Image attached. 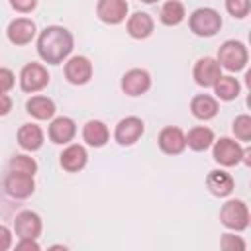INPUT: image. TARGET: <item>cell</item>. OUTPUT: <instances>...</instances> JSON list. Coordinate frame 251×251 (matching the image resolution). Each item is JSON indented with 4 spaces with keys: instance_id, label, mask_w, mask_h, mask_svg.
Masks as SVG:
<instances>
[{
    "instance_id": "cell-1",
    "label": "cell",
    "mask_w": 251,
    "mask_h": 251,
    "mask_svg": "<svg viewBox=\"0 0 251 251\" xmlns=\"http://www.w3.org/2000/svg\"><path fill=\"white\" fill-rule=\"evenodd\" d=\"M73 51V35L63 25H49L37 39V53L49 65L63 63Z\"/></svg>"
},
{
    "instance_id": "cell-2",
    "label": "cell",
    "mask_w": 251,
    "mask_h": 251,
    "mask_svg": "<svg viewBox=\"0 0 251 251\" xmlns=\"http://www.w3.org/2000/svg\"><path fill=\"white\" fill-rule=\"evenodd\" d=\"M247 47L241 43V41H235V39H229V41H224L218 49V65L227 69V71H241L245 65H247Z\"/></svg>"
},
{
    "instance_id": "cell-3",
    "label": "cell",
    "mask_w": 251,
    "mask_h": 251,
    "mask_svg": "<svg viewBox=\"0 0 251 251\" xmlns=\"http://www.w3.org/2000/svg\"><path fill=\"white\" fill-rule=\"evenodd\" d=\"M190 29L200 37H212L222 27V16L214 8H198L188 20Z\"/></svg>"
},
{
    "instance_id": "cell-4",
    "label": "cell",
    "mask_w": 251,
    "mask_h": 251,
    "mask_svg": "<svg viewBox=\"0 0 251 251\" xmlns=\"http://www.w3.org/2000/svg\"><path fill=\"white\" fill-rule=\"evenodd\" d=\"M220 220L233 231H243L249 226V210L241 200H227L220 210Z\"/></svg>"
},
{
    "instance_id": "cell-5",
    "label": "cell",
    "mask_w": 251,
    "mask_h": 251,
    "mask_svg": "<svg viewBox=\"0 0 251 251\" xmlns=\"http://www.w3.org/2000/svg\"><path fill=\"white\" fill-rule=\"evenodd\" d=\"M49 84V73L39 63H27L20 73V86L24 92H39Z\"/></svg>"
},
{
    "instance_id": "cell-6",
    "label": "cell",
    "mask_w": 251,
    "mask_h": 251,
    "mask_svg": "<svg viewBox=\"0 0 251 251\" xmlns=\"http://www.w3.org/2000/svg\"><path fill=\"white\" fill-rule=\"evenodd\" d=\"M145 131V126H143V120L137 118V116H127L124 120L118 122L116 126V131H114V137L120 145H133L135 141H139V137L143 135Z\"/></svg>"
},
{
    "instance_id": "cell-7",
    "label": "cell",
    "mask_w": 251,
    "mask_h": 251,
    "mask_svg": "<svg viewBox=\"0 0 251 251\" xmlns=\"http://www.w3.org/2000/svg\"><path fill=\"white\" fill-rule=\"evenodd\" d=\"M214 161L224 167H233L243 159V149L235 139L222 137L214 143Z\"/></svg>"
},
{
    "instance_id": "cell-8",
    "label": "cell",
    "mask_w": 251,
    "mask_h": 251,
    "mask_svg": "<svg viewBox=\"0 0 251 251\" xmlns=\"http://www.w3.org/2000/svg\"><path fill=\"white\" fill-rule=\"evenodd\" d=\"M41 229H43L41 218H39V214H35L31 210L20 212L14 220V231L20 239H37Z\"/></svg>"
},
{
    "instance_id": "cell-9",
    "label": "cell",
    "mask_w": 251,
    "mask_h": 251,
    "mask_svg": "<svg viewBox=\"0 0 251 251\" xmlns=\"http://www.w3.org/2000/svg\"><path fill=\"white\" fill-rule=\"evenodd\" d=\"M192 75H194L196 84H200L204 88H210L222 76V67L218 65V61L214 57H202V59L196 61Z\"/></svg>"
},
{
    "instance_id": "cell-10",
    "label": "cell",
    "mask_w": 251,
    "mask_h": 251,
    "mask_svg": "<svg viewBox=\"0 0 251 251\" xmlns=\"http://www.w3.org/2000/svg\"><path fill=\"white\" fill-rule=\"evenodd\" d=\"M65 76L71 84H86L92 78V63L82 55H75L65 63Z\"/></svg>"
},
{
    "instance_id": "cell-11",
    "label": "cell",
    "mask_w": 251,
    "mask_h": 251,
    "mask_svg": "<svg viewBox=\"0 0 251 251\" xmlns=\"http://www.w3.org/2000/svg\"><path fill=\"white\" fill-rule=\"evenodd\" d=\"M157 143H159L161 151H165L167 155H178L186 147V135L180 127L167 126V127L161 129V133L157 137Z\"/></svg>"
},
{
    "instance_id": "cell-12",
    "label": "cell",
    "mask_w": 251,
    "mask_h": 251,
    "mask_svg": "<svg viewBox=\"0 0 251 251\" xmlns=\"http://www.w3.org/2000/svg\"><path fill=\"white\" fill-rule=\"evenodd\" d=\"M151 88V76L143 69H131L122 76V90L127 96H141Z\"/></svg>"
},
{
    "instance_id": "cell-13",
    "label": "cell",
    "mask_w": 251,
    "mask_h": 251,
    "mask_svg": "<svg viewBox=\"0 0 251 251\" xmlns=\"http://www.w3.org/2000/svg\"><path fill=\"white\" fill-rule=\"evenodd\" d=\"M4 188L14 198H27L35 190V180L29 175H20V173H12L10 171L6 180H4Z\"/></svg>"
},
{
    "instance_id": "cell-14",
    "label": "cell",
    "mask_w": 251,
    "mask_h": 251,
    "mask_svg": "<svg viewBox=\"0 0 251 251\" xmlns=\"http://www.w3.org/2000/svg\"><path fill=\"white\" fill-rule=\"evenodd\" d=\"M96 14L106 24H120L127 16V2L126 0H100L96 4Z\"/></svg>"
},
{
    "instance_id": "cell-15",
    "label": "cell",
    "mask_w": 251,
    "mask_h": 251,
    "mask_svg": "<svg viewBox=\"0 0 251 251\" xmlns=\"http://www.w3.org/2000/svg\"><path fill=\"white\" fill-rule=\"evenodd\" d=\"M35 35V24L29 18H16L8 25V39L14 45H25Z\"/></svg>"
},
{
    "instance_id": "cell-16",
    "label": "cell",
    "mask_w": 251,
    "mask_h": 251,
    "mask_svg": "<svg viewBox=\"0 0 251 251\" xmlns=\"http://www.w3.org/2000/svg\"><path fill=\"white\" fill-rule=\"evenodd\" d=\"M86 161H88V153L78 143H73V145L65 147L63 153H61V167L69 173H76V171L84 169Z\"/></svg>"
},
{
    "instance_id": "cell-17",
    "label": "cell",
    "mask_w": 251,
    "mask_h": 251,
    "mask_svg": "<svg viewBox=\"0 0 251 251\" xmlns=\"http://www.w3.org/2000/svg\"><path fill=\"white\" fill-rule=\"evenodd\" d=\"M75 133H76V126H75V122H73L71 118H67V116L55 118V120L51 122V126H49V139H51L53 143H59V145L69 143V141L75 137Z\"/></svg>"
},
{
    "instance_id": "cell-18",
    "label": "cell",
    "mask_w": 251,
    "mask_h": 251,
    "mask_svg": "<svg viewBox=\"0 0 251 251\" xmlns=\"http://www.w3.org/2000/svg\"><path fill=\"white\" fill-rule=\"evenodd\" d=\"M82 139L90 147H104L108 143V139H110V129H108V126L104 122L90 120L82 127Z\"/></svg>"
},
{
    "instance_id": "cell-19",
    "label": "cell",
    "mask_w": 251,
    "mask_h": 251,
    "mask_svg": "<svg viewBox=\"0 0 251 251\" xmlns=\"http://www.w3.org/2000/svg\"><path fill=\"white\" fill-rule=\"evenodd\" d=\"M206 186L214 196H227L233 190V176L226 171H210L206 176Z\"/></svg>"
},
{
    "instance_id": "cell-20",
    "label": "cell",
    "mask_w": 251,
    "mask_h": 251,
    "mask_svg": "<svg viewBox=\"0 0 251 251\" xmlns=\"http://www.w3.org/2000/svg\"><path fill=\"white\" fill-rule=\"evenodd\" d=\"M153 18L147 12H135L133 16H129L127 20V33L135 39H145L153 33Z\"/></svg>"
},
{
    "instance_id": "cell-21",
    "label": "cell",
    "mask_w": 251,
    "mask_h": 251,
    "mask_svg": "<svg viewBox=\"0 0 251 251\" xmlns=\"http://www.w3.org/2000/svg\"><path fill=\"white\" fill-rule=\"evenodd\" d=\"M18 143L25 151H37L43 145V129L35 124H24L18 129Z\"/></svg>"
},
{
    "instance_id": "cell-22",
    "label": "cell",
    "mask_w": 251,
    "mask_h": 251,
    "mask_svg": "<svg viewBox=\"0 0 251 251\" xmlns=\"http://www.w3.org/2000/svg\"><path fill=\"white\" fill-rule=\"evenodd\" d=\"M190 110L198 120H212L218 114V100L210 94H196L190 102Z\"/></svg>"
},
{
    "instance_id": "cell-23",
    "label": "cell",
    "mask_w": 251,
    "mask_h": 251,
    "mask_svg": "<svg viewBox=\"0 0 251 251\" xmlns=\"http://www.w3.org/2000/svg\"><path fill=\"white\" fill-rule=\"evenodd\" d=\"M25 110L37 120H49L55 116V102L47 96H31L25 102Z\"/></svg>"
},
{
    "instance_id": "cell-24",
    "label": "cell",
    "mask_w": 251,
    "mask_h": 251,
    "mask_svg": "<svg viewBox=\"0 0 251 251\" xmlns=\"http://www.w3.org/2000/svg\"><path fill=\"white\" fill-rule=\"evenodd\" d=\"M214 143V131L206 126H196L186 135V145L194 151H206Z\"/></svg>"
},
{
    "instance_id": "cell-25",
    "label": "cell",
    "mask_w": 251,
    "mask_h": 251,
    "mask_svg": "<svg viewBox=\"0 0 251 251\" xmlns=\"http://www.w3.org/2000/svg\"><path fill=\"white\" fill-rule=\"evenodd\" d=\"M186 12H184V4L178 2V0H169L161 6V14H159V20L165 24V25H178L182 20H184Z\"/></svg>"
},
{
    "instance_id": "cell-26",
    "label": "cell",
    "mask_w": 251,
    "mask_h": 251,
    "mask_svg": "<svg viewBox=\"0 0 251 251\" xmlns=\"http://www.w3.org/2000/svg\"><path fill=\"white\" fill-rule=\"evenodd\" d=\"M239 90H241V86H239L237 78H233V76H220L218 82L214 84V92L220 100H233V98H237Z\"/></svg>"
},
{
    "instance_id": "cell-27",
    "label": "cell",
    "mask_w": 251,
    "mask_h": 251,
    "mask_svg": "<svg viewBox=\"0 0 251 251\" xmlns=\"http://www.w3.org/2000/svg\"><path fill=\"white\" fill-rule=\"evenodd\" d=\"M10 171L12 173H20V175H29L33 176L37 173V163L33 157L27 155H14L10 159Z\"/></svg>"
},
{
    "instance_id": "cell-28",
    "label": "cell",
    "mask_w": 251,
    "mask_h": 251,
    "mask_svg": "<svg viewBox=\"0 0 251 251\" xmlns=\"http://www.w3.org/2000/svg\"><path fill=\"white\" fill-rule=\"evenodd\" d=\"M233 133L241 141H249L251 139V118L247 114H241V116H237L233 120Z\"/></svg>"
},
{
    "instance_id": "cell-29",
    "label": "cell",
    "mask_w": 251,
    "mask_h": 251,
    "mask_svg": "<svg viewBox=\"0 0 251 251\" xmlns=\"http://www.w3.org/2000/svg\"><path fill=\"white\" fill-rule=\"evenodd\" d=\"M220 247H222V251H245L247 249L243 237L235 235V233H224L220 239Z\"/></svg>"
},
{
    "instance_id": "cell-30",
    "label": "cell",
    "mask_w": 251,
    "mask_h": 251,
    "mask_svg": "<svg viewBox=\"0 0 251 251\" xmlns=\"http://www.w3.org/2000/svg\"><path fill=\"white\" fill-rule=\"evenodd\" d=\"M226 8H227V12L233 18H245L247 12H249V8H251V4L247 0H227L226 2Z\"/></svg>"
},
{
    "instance_id": "cell-31",
    "label": "cell",
    "mask_w": 251,
    "mask_h": 251,
    "mask_svg": "<svg viewBox=\"0 0 251 251\" xmlns=\"http://www.w3.org/2000/svg\"><path fill=\"white\" fill-rule=\"evenodd\" d=\"M14 84H16L14 73L10 69H6V67H0V94L10 92L14 88Z\"/></svg>"
},
{
    "instance_id": "cell-32",
    "label": "cell",
    "mask_w": 251,
    "mask_h": 251,
    "mask_svg": "<svg viewBox=\"0 0 251 251\" xmlns=\"http://www.w3.org/2000/svg\"><path fill=\"white\" fill-rule=\"evenodd\" d=\"M12 247V231L6 226H0V251H8Z\"/></svg>"
},
{
    "instance_id": "cell-33",
    "label": "cell",
    "mask_w": 251,
    "mask_h": 251,
    "mask_svg": "<svg viewBox=\"0 0 251 251\" xmlns=\"http://www.w3.org/2000/svg\"><path fill=\"white\" fill-rule=\"evenodd\" d=\"M14 251H41V247L35 239H20Z\"/></svg>"
},
{
    "instance_id": "cell-34",
    "label": "cell",
    "mask_w": 251,
    "mask_h": 251,
    "mask_svg": "<svg viewBox=\"0 0 251 251\" xmlns=\"http://www.w3.org/2000/svg\"><path fill=\"white\" fill-rule=\"evenodd\" d=\"M10 6H12L14 10H18V12H29V10H33V8H35V0H27V2L12 0V2H10Z\"/></svg>"
},
{
    "instance_id": "cell-35",
    "label": "cell",
    "mask_w": 251,
    "mask_h": 251,
    "mask_svg": "<svg viewBox=\"0 0 251 251\" xmlns=\"http://www.w3.org/2000/svg\"><path fill=\"white\" fill-rule=\"evenodd\" d=\"M12 110V98L8 94H0V116H6Z\"/></svg>"
},
{
    "instance_id": "cell-36",
    "label": "cell",
    "mask_w": 251,
    "mask_h": 251,
    "mask_svg": "<svg viewBox=\"0 0 251 251\" xmlns=\"http://www.w3.org/2000/svg\"><path fill=\"white\" fill-rule=\"evenodd\" d=\"M47 251H69L65 245H61V243H55V245H51Z\"/></svg>"
}]
</instances>
